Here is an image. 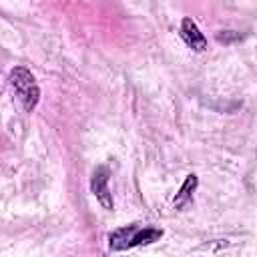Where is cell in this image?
Returning <instances> with one entry per match:
<instances>
[{
	"label": "cell",
	"instance_id": "5",
	"mask_svg": "<svg viewBox=\"0 0 257 257\" xmlns=\"http://www.w3.org/2000/svg\"><path fill=\"white\" fill-rule=\"evenodd\" d=\"M197 185H199L197 175H189V177L185 179V183L181 185V189H179V193H177V197H175V207H177V209H181V207L191 199V195H193V191L197 189Z\"/></svg>",
	"mask_w": 257,
	"mask_h": 257
},
{
	"label": "cell",
	"instance_id": "3",
	"mask_svg": "<svg viewBox=\"0 0 257 257\" xmlns=\"http://www.w3.org/2000/svg\"><path fill=\"white\" fill-rule=\"evenodd\" d=\"M108 177H110V173H108V169L104 165L96 167L94 173H92V177H90V191H92V195L96 197V201L106 211H112L114 209V201H112V193L108 189Z\"/></svg>",
	"mask_w": 257,
	"mask_h": 257
},
{
	"label": "cell",
	"instance_id": "1",
	"mask_svg": "<svg viewBox=\"0 0 257 257\" xmlns=\"http://www.w3.org/2000/svg\"><path fill=\"white\" fill-rule=\"evenodd\" d=\"M163 237V229L155 227H139V225H128L112 231L108 235V247L112 251H122L131 249L137 245H151Z\"/></svg>",
	"mask_w": 257,
	"mask_h": 257
},
{
	"label": "cell",
	"instance_id": "6",
	"mask_svg": "<svg viewBox=\"0 0 257 257\" xmlns=\"http://www.w3.org/2000/svg\"><path fill=\"white\" fill-rule=\"evenodd\" d=\"M217 40L221 44H233V42H241L243 40V34L241 32H235V30H221L217 34Z\"/></svg>",
	"mask_w": 257,
	"mask_h": 257
},
{
	"label": "cell",
	"instance_id": "4",
	"mask_svg": "<svg viewBox=\"0 0 257 257\" xmlns=\"http://www.w3.org/2000/svg\"><path fill=\"white\" fill-rule=\"evenodd\" d=\"M181 38L187 42L189 48L197 50V52H203L207 48V38L203 36V32L199 30V26L191 20V18H183L181 22Z\"/></svg>",
	"mask_w": 257,
	"mask_h": 257
},
{
	"label": "cell",
	"instance_id": "2",
	"mask_svg": "<svg viewBox=\"0 0 257 257\" xmlns=\"http://www.w3.org/2000/svg\"><path fill=\"white\" fill-rule=\"evenodd\" d=\"M10 84L16 90V96L20 98L22 106L26 110H34L40 100V88L34 74L26 66H16L10 70Z\"/></svg>",
	"mask_w": 257,
	"mask_h": 257
}]
</instances>
